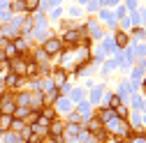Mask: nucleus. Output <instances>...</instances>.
I'll use <instances>...</instances> for the list:
<instances>
[{
  "mask_svg": "<svg viewBox=\"0 0 146 143\" xmlns=\"http://www.w3.org/2000/svg\"><path fill=\"white\" fill-rule=\"evenodd\" d=\"M104 132H107V134H111V136H118V138H127V136L132 134V129H130V125H127V120H125V118H118V115H114L111 120L104 125Z\"/></svg>",
  "mask_w": 146,
  "mask_h": 143,
  "instance_id": "1",
  "label": "nucleus"
},
{
  "mask_svg": "<svg viewBox=\"0 0 146 143\" xmlns=\"http://www.w3.org/2000/svg\"><path fill=\"white\" fill-rule=\"evenodd\" d=\"M21 23H23V19H9L3 28H0V32H3V37L7 39V42H12V39H16L21 35Z\"/></svg>",
  "mask_w": 146,
  "mask_h": 143,
  "instance_id": "2",
  "label": "nucleus"
},
{
  "mask_svg": "<svg viewBox=\"0 0 146 143\" xmlns=\"http://www.w3.org/2000/svg\"><path fill=\"white\" fill-rule=\"evenodd\" d=\"M51 106H53V111H56L58 115H67L70 111H74V104H72V99H70V97H65V95H60V97L53 102Z\"/></svg>",
  "mask_w": 146,
  "mask_h": 143,
  "instance_id": "3",
  "label": "nucleus"
},
{
  "mask_svg": "<svg viewBox=\"0 0 146 143\" xmlns=\"http://www.w3.org/2000/svg\"><path fill=\"white\" fill-rule=\"evenodd\" d=\"M42 51L46 53L49 58H51V56H58V53L63 51V42H60V37H49V39H44Z\"/></svg>",
  "mask_w": 146,
  "mask_h": 143,
  "instance_id": "4",
  "label": "nucleus"
},
{
  "mask_svg": "<svg viewBox=\"0 0 146 143\" xmlns=\"http://www.w3.org/2000/svg\"><path fill=\"white\" fill-rule=\"evenodd\" d=\"M14 111H16L14 95H0V115H14Z\"/></svg>",
  "mask_w": 146,
  "mask_h": 143,
  "instance_id": "5",
  "label": "nucleus"
},
{
  "mask_svg": "<svg viewBox=\"0 0 146 143\" xmlns=\"http://www.w3.org/2000/svg\"><path fill=\"white\" fill-rule=\"evenodd\" d=\"M26 69H28V62H26V58L21 56V58H12L9 60V72L12 74H16V76H26Z\"/></svg>",
  "mask_w": 146,
  "mask_h": 143,
  "instance_id": "6",
  "label": "nucleus"
},
{
  "mask_svg": "<svg viewBox=\"0 0 146 143\" xmlns=\"http://www.w3.org/2000/svg\"><path fill=\"white\" fill-rule=\"evenodd\" d=\"M125 120H127V125H130L132 132H141V127H144V113L141 111H130Z\"/></svg>",
  "mask_w": 146,
  "mask_h": 143,
  "instance_id": "7",
  "label": "nucleus"
},
{
  "mask_svg": "<svg viewBox=\"0 0 146 143\" xmlns=\"http://www.w3.org/2000/svg\"><path fill=\"white\" fill-rule=\"evenodd\" d=\"M102 97H104V85L102 83L100 85H93V88H90V95H88V104L90 106H98L102 102Z\"/></svg>",
  "mask_w": 146,
  "mask_h": 143,
  "instance_id": "8",
  "label": "nucleus"
},
{
  "mask_svg": "<svg viewBox=\"0 0 146 143\" xmlns=\"http://www.w3.org/2000/svg\"><path fill=\"white\" fill-rule=\"evenodd\" d=\"M63 129H65V120H60V118H56L51 125H49V136H56V138H60L63 136Z\"/></svg>",
  "mask_w": 146,
  "mask_h": 143,
  "instance_id": "9",
  "label": "nucleus"
},
{
  "mask_svg": "<svg viewBox=\"0 0 146 143\" xmlns=\"http://www.w3.org/2000/svg\"><path fill=\"white\" fill-rule=\"evenodd\" d=\"M0 143H23V141L19 138V134H16V132L7 129V132H0Z\"/></svg>",
  "mask_w": 146,
  "mask_h": 143,
  "instance_id": "10",
  "label": "nucleus"
},
{
  "mask_svg": "<svg viewBox=\"0 0 146 143\" xmlns=\"http://www.w3.org/2000/svg\"><path fill=\"white\" fill-rule=\"evenodd\" d=\"M114 115H116V113H114V111H111V109H104V106H100V111H98V113H95V118H98V120H100V122H102V127H104V125H107V122H109V120H111V118H114Z\"/></svg>",
  "mask_w": 146,
  "mask_h": 143,
  "instance_id": "11",
  "label": "nucleus"
},
{
  "mask_svg": "<svg viewBox=\"0 0 146 143\" xmlns=\"http://www.w3.org/2000/svg\"><path fill=\"white\" fill-rule=\"evenodd\" d=\"M86 35H90L93 39H102V37H104V35H102V28H100L95 21H90V23L86 26Z\"/></svg>",
  "mask_w": 146,
  "mask_h": 143,
  "instance_id": "12",
  "label": "nucleus"
},
{
  "mask_svg": "<svg viewBox=\"0 0 146 143\" xmlns=\"http://www.w3.org/2000/svg\"><path fill=\"white\" fill-rule=\"evenodd\" d=\"M144 102H146V99H144L141 95L132 92V95H130V102H127V104L132 106V111H144Z\"/></svg>",
  "mask_w": 146,
  "mask_h": 143,
  "instance_id": "13",
  "label": "nucleus"
},
{
  "mask_svg": "<svg viewBox=\"0 0 146 143\" xmlns=\"http://www.w3.org/2000/svg\"><path fill=\"white\" fill-rule=\"evenodd\" d=\"M40 5H42V0H23V12L26 14H35L40 9Z\"/></svg>",
  "mask_w": 146,
  "mask_h": 143,
  "instance_id": "14",
  "label": "nucleus"
},
{
  "mask_svg": "<svg viewBox=\"0 0 146 143\" xmlns=\"http://www.w3.org/2000/svg\"><path fill=\"white\" fill-rule=\"evenodd\" d=\"M70 99H72V104H77V102H81V99H86V90L84 88H72L70 90V95H67Z\"/></svg>",
  "mask_w": 146,
  "mask_h": 143,
  "instance_id": "15",
  "label": "nucleus"
},
{
  "mask_svg": "<svg viewBox=\"0 0 146 143\" xmlns=\"http://www.w3.org/2000/svg\"><path fill=\"white\" fill-rule=\"evenodd\" d=\"M53 85H56V88H60V85H65V81H67V74H65V72L63 69H58V72H53Z\"/></svg>",
  "mask_w": 146,
  "mask_h": 143,
  "instance_id": "16",
  "label": "nucleus"
},
{
  "mask_svg": "<svg viewBox=\"0 0 146 143\" xmlns=\"http://www.w3.org/2000/svg\"><path fill=\"white\" fill-rule=\"evenodd\" d=\"M114 44H116V49H118V51H123V49L127 46V35H125V32H116Z\"/></svg>",
  "mask_w": 146,
  "mask_h": 143,
  "instance_id": "17",
  "label": "nucleus"
},
{
  "mask_svg": "<svg viewBox=\"0 0 146 143\" xmlns=\"http://www.w3.org/2000/svg\"><path fill=\"white\" fill-rule=\"evenodd\" d=\"M40 115H42V118H46L49 122H53V120H56V118H58V113H56V111H53V106H44V109L40 111Z\"/></svg>",
  "mask_w": 146,
  "mask_h": 143,
  "instance_id": "18",
  "label": "nucleus"
},
{
  "mask_svg": "<svg viewBox=\"0 0 146 143\" xmlns=\"http://www.w3.org/2000/svg\"><path fill=\"white\" fill-rule=\"evenodd\" d=\"M3 81H5L9 88H14V90H16V88H19V83H21V76H16V74H12V72H9V74H7Z\"/></svg>",
  "mask_w": 146,
  "mask_h": 143,
  "instance_id": "19",
  "label": "nucleus"
},
{
  "mask_svg": "<svg viewBox=\"0 0 146 143\" xmlns=\"http://www.w3.org/2000/svg\"><path fill=\"white\" fill-rule=\"evenodd\" d=\"M30 113V109L28 106H16V111H14V115L12 118H16V120H26V115Z\"/></svg>",
  "mask_w": 146,
  "mask_h": 143,
  "instance_id": "20",
  "label": "nucleus"
},
{
  "mask_svg": "<svg viewBox=\"0 0 146 143\" xmlns=\"http://www.w3.org/2000/svg\"><path fill=\"white\" fill-rule=\"evenodd\" d=\"M100 19H102V21H107V23H111V26L116 23V16L109 12V9H102V12H100Z\"/></svg>",
  "mask_w": 146,
  "mask_h": 143,
  "instance_id": "21",
  "label": "nucleus"
},
{
  "mask_svg": "<svg viewBox=\"0 0 146 143\" xmlns=\"http://www.w3.org/2000/svg\"><path fill=\"white\" fill-rule=\"evenodd\" d=\"M23 127H26V122H23V120H16V118H12V125H9V129H12V132H16V134H19Z\"/></svg>",
  "mask_w": 146,
  "mask_h": 143,
  "instance_id": "22",
  "label": "nucleus"
},
{
  "mask_svg": "<svg viewBox=\"0 0 146 143\" xmlns=\"http://www.w3.org/2000/svg\"><path fill=\"white\" fill-rule=\"evenodd\" d=\"M12 125V115H0V132H7Z\"/></svg>",
  "mask_w": 146,
  "mask_h": 143,
  "instance_id": "23",
  "label": "nucleus"
},
{
  "mask_svg": "<svg viewBox=\"0 0 146 143\" xmlns=\"http://www.w3.org/2000/svg\"><path fill=\"white\" fill-rule=\"evenodd\" d=\"M114 46H116V44H114V39H104V42H102V49H104V53L114 51ZM104 53H102V56H104Z\"/></svg>",
  "mask_w": 146,
  "mask_h": 143,
  "instance_id": "24",
  "label": "nucleus"
},
{
  "mask_svg": "<svg viewBox=\"0 0 146 143\" xmlns=\"http://www.w3.org/2000/svg\"><path fill=\"white\" fill-rule=\"evenodd\" d=\"M9 7H12L14 12H23V0H12Z\"/></svg>",
  "mask_w": 146,
  "mask_h": 143,
  "instance_id": "25",
  "label": "nucleus"
},
{
  "mask_svg": "<svg viewBox=\"0 0 146 143\" xmlns=\"http://www.w3.org/2000/svg\"><path fill=\"white\" fill-rule=\"evenodd\" d=\"M114 67H116V60H109V62L104 65V69H102V74H109V72H114Z\"/></svg>",
  "mask_w": 146,
  "mask_h": 143,
  "instance_id": "26",
  "label": "nucleus"
},
{
  "mask_svg": "<svg viewBox=\"0 0 146 143\" xmlns=\"http://www.w3.org/2000/svg\"><path fill=\"white\" fill-rule=\"evenodd\" d=\"M40 143H63V141H60V138H56V136H44Z\"/></svg>",
  "mask_w": 146,
  "mask_h": 143,
  "instance_id": "27",
  "label": "nucleus"
},
{
  "mask_svg": "<svg viewBox=\"0 0 146 143\" xmlns=\"http://www.w3.org/2000/svg\"><path fill=\"white\" fill-rule=\"evenodd\" d=\"M114 16H116V19H123V16H125V7H123V5H118V9L114 12Z\"/></svg>",
  "mask_w": 146,
  "mask_h": 143,
  "instance_id": "28",
  "label": "nucleus"
},
{
  "mask_svg": "<svg viewBox=\"0 0 146 143\" xmlns=\"http://www.w3.org/2000/svg\"><path fill=\"white\" fill-rule=\"evenodd\" d=\"M60 14H63V9H60V7H53V12H51V19H60Z\"/></svg>",
  "mask_w": 146,
  "mask_h": 143,
  "instance_id": "29",
  "label": "nucleus"
},
{
  "mask_svg": "<svg viewBox=\"0 0 146 143\" xmlns=\"http://www.w3.org/2000/svg\"><path fill=\"white\" fill-rule=\"evenodd\" d=\"M135 7H137V0H127V3H125V9L135 12Z\"/></svg>",
  "mask_w": 146,
  "mask_h": 143,
  "instance_id": "30",
  "label": "nucleus"
},
{
  "mask_svg": "<svg viewBox=\"0 0 146 143\" xmlns=\"http://www.w3.org/2000/svg\"><path fill=\"white\" fill-rule=\"evenodd\" d=\"M58 3H60V0H46L44 7H58Z\"/></svg>",
  "mask_w": 146,
  "mask_h": 143,
  "instance_id": "31",
  "label": "nucleus"
},
{
  "mask_svg": "<svg viewBox=\"0 0 146 143\" xmlns=\"http://www.w3.org/2000/svg\"><path fill=\"white\" fill-rule=\"evenodd\" d=\"M0 62H7V56H5V51H3V46H0Z\"/></svg>",
  "mask_w": 146,
  "mask_h": 143,
  "instance_id": "32",
  "label": "nucleus"
},
{
  "mask_svg": "<svg viewBox=\"0 0 146 143\" xmlns=\"http://www.w3.org/2000/svg\"><path fill=\"white\" fill-rule=\"evenodd\" d=\"M141 19H144V21H146V9H144V12H141Z\"/></svg>",
  "mask_w": 146,
  "mask_h": 143,
  "instance_id": "33",
  "label": "nucleus"
},
{
  "mask_svg": "<svg viewBox=\"0 0 146 143\" xmlns=\"http://www.w3.org/2000/svg\"><path fill=\"white\" fill-rule=\"evenodd\" d=\"M79 3H81V5H86V3H88V0H79Z\"/></svg>",
  "mask_w": 146,
  "mask_h": 143,
  "instance_id": "34",
  "label": "nucleus"
},
{
  "mask_svg": "<svg viewBox=\"0 0 146 143\" xmlns=\"http://www.w3.org/2000/svg\"><path fill=\"white\" fill-rule=\"evenodd\" d=\"M144 113H146V102H144Z\"/></svg>",
  "mask_w": 146,
  "mask_h": 143,
  "instance_id": "35",
  "label": "nucleus"
},
{
  "mask_svg": "<svg viewBox=\"0 0 146 143\" xmlns=\"http://www.w3.org/2000/svg\"><path fill=\"white\" fill-rule=\"evenodd\" d=\"M144 90H146V81H144Z\"/></svg>",
  "mask_w": 146,
  "mask_h": 143,
  "instance_id": "36",
  "label": "nucleus"
},
{
  "mask_svg": "<svg viewBox=\"0 0 146 143\" xmlns=\"http://www.w3.org/2000/svg\"><path fill=\"white\" fill-rule=\"evenodd\" d=\"M144 32H146V28H144Z\"/></svg>",
  "mask_w": 146,
  "mask_h": 143,
  "instance_id": "37",
  "label": "nucleus"
}]
</instances>
